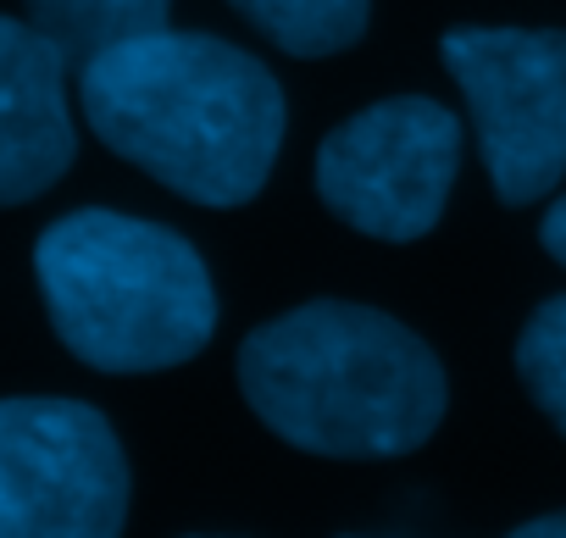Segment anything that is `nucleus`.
Listing matches in <instances>:
<instances>
[{
	"mask_svg": "<svg viewBox=\"0 0 566 538\" xmlns=\"http://www.w3.org/2000/svg\"><path fill=\"white\" fill-rule=\"evenodd\" d=\"M84 117L106 150L195 205H244L283 145L272 73L211 34H139L78 73Z\"/></svg>",
	"mask_w": 566,
	"mask_h": 538,
	"instance_id": "f257e3e1",
	"label": "nucleus"
},
{
	"mask_svg": "<svg viewBox=\"0 0 566 538\" xmlns=\"http://www.w3.org/2000/svg\"><path fill=\"white\" fill-rule=\"evenodd\" d=\"M239 389L283 444L334 461L428 444L450 400L439 356L411 328L345 300L255 328L239 350Z\"/></svg>",
	"mask_w": 566,
	"mask_h": 538,
	"instance_id": "f03ea898",
	"label": "nucleus"
},
{
	"mask_svg": "<svg viewBox=\"0 0 566 538\" xmlns=\"http://www.w3.org/2000/svg\"><path fill=\"white\" fill-rule=\"evenodd\" d=\"M56 339L95 372H161L206 350L217 295L172 228L123 211H73L34 244Z\"/></svg>",
	"mask_w": 566,
	"mask_h": 538,
	"instance_id": "7ed1b4c3",
	"label": "nucleus"
},
{
	"mask_svg": "<svg viewBox=\"0 0 566 538\" xmlns=\"http://www.w3.org/2000/svg\"><path fill=\"white\" fill-rule=\"evenodd\" d=\"M128 461L112 422L78 400H0V538H117Z\"/></svg>",
	"mask_w": 566,
	"mask_h": 538,
	"instance_id": "20e7f679",
	"label": "nucleus"
},
{
	"mask_svg": "<svg viewBox=\"0 0 566 538\" xmlns=\"http://www.w3.org/2000/svg\"><path fill=\"white\" fill-rule=\"evenodd\" d=\"M483 167L505 205L549 194L566 172V34L555 29H455L444 34Z\"/></svg>",
	"mask_w": 566,
	"mask_h": 538,
	"instance_id": "39448f33",
	"label": "nucleus"
},
{
	"mask_svg": "<svg viewBox=\"0 0 566 538\" xmlns=\"http://www.w3.org/2000/svg\"><path fill=\"white\" fill-rule=\"evenodd\" d=\"M461 167V123L422 95L378 101L339 123L317 150V189L356 233L406 244L422 239L450 200Z\"/></svg>",
	"mask_w": 566,
	"mask_h": 538,
	"instance_id": "423d86ee",
	"label": "nucleus"
},
{
	"mask_svg": "<svg viewBox=\"0 0 566 538\" xmlns=\"http://www.w3.org/2000/svg\"><path fill=\"white\" fill-rule=\"evenodd\" d=\"M67 161V56L34 23L0 18V205L45 194Z\"/></svg>",
	"mask_w": 566,
	"mask_h": 538,
	"instance_id": "0eeeda50",
	"label": "nucleus"
},
{
	"mask_svg": "<svg viewBox=\"0 0 566 538\" xmlns=\"http://www.w3.org/2000/svg\"><path fill=\"white\" fill-rule=\"evenodd\" d=\"M167 7L172 0H29V23L84 73L101 51L167 29Z\"/></svg>",
	"mask_w": 566,
	"mask_h": 538,
	"instance_id": "6e6552de",
	"label": "nucleus"
},
{
	"mask_svg": "<svg viewBox=\"0 0 566 538\" xmlns=\"http://www.w3.org/2000/svg\"><path fill=\"white\" fill-rule=\"evenodd\" d=\"M228 7L290 56L350 51L373 18V0H228Z\"/></svg>",
	"mask_w": 566,
	"mask_h": 538,
	"instance_id": "1a4fd4ad",
	"label": "nucleus"
},
{
	"mask_svg": "<svg viewBox=\"0 0 566 538\" xmlns=\"http://www.w3.org/2000/svg\"><path fill=\"white\" fill-rule=\"evenodd\" d=\"M516 372L527 383V394L538 400V411L566 433V295L538 306L533 323L516 339Z\"/></svg>",
	"mask_w": 566,
	"mask_h": 538,
	"instance_id": "9d476101",
	"label": "nucleus"
},
{
	"mask_svg": "<svg viewBox=\"0 0 566 538\" xmlns=\"http://www.w3.org/2000/svg\"><path fill=\"white\" fill-rule=\"evenodd\" d=\"M538 239H544V250H549V255L566 266V200H555V205H549V217H544Z\"/></svg>",
	"mask_w": 566,
	"mask_h": 538,
	"instance_id": "9b49d317",
	"label": "nucleus"
},
{
	"mask_svg": "<svg viewBox=\"0 0 566 538\" xmlns=\"http://www.w3.org/2000/svg\"><path fill=\"white\" fill-rule=\"evenodd\" d=\"M511 538H566V510H555V516H538V521L516 527Z\"/></svg>",
	"mask_w": 566,
	"mask_h": 538,
	"instance_id": "f8f14e48",
	"label": "nucleus"
}]
</instances>
